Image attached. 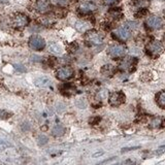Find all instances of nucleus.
Here are the masks:
<instances>
[{
    "mask_svg": "<svg viewBox=\"0 0 165 165\" xmlns=\"http://www.w3.org/2000/svg\"><path fill=\"white\" fill-rule=\"evenodd\" d=\"M34 83H35V85L37 86V87H41V88H46L52 85L51 78L49 77H46V75H43V77H39L37 78H35Z\"/></svg>",
    "mask_w": 165,
    "mask_h": 165,
    "instance_id": "10",
    "label": "nucleus"
},
{
    "mask_svg": "<svg viewBox=\"0 0 165 165\" xmlns=\"http://www.w3.org/2000/svg\"><path fill=\"white\" fill-rule=\"evenodd\" d=\"M146 25L151 29H160L163 25V21L158 15H150L146 19Z\"/></svg>",
    "mask_w": 165,
    "mask_h": 165,
    "instance_id": "6",
    "label": "nucleus"
},
{
    "mask_svg": "<svg viewBox=\"0 0 165 165\" xmlns=\"http://www.w3.org/2000/svg\"><path fill=\"white\" fill-rule=\"evenodd\" d=\"M50 51L54 54H61L62 50L60 48V46H58V43H51L50 44Z\"/></svg>",
    "mask_w": 165,
    "mask_h": 165,
    "instance_id": "18",
    "label": "nucleus"
},
{
    "mask_svg": "<svg viewBox=\"0 0 165 165\" xmlns=\"http://www.w3.org/2000/svg\"><path fill=\"white\" fill-rule=\"evenodd\" d=\"M115 71H116V68L109 64L104 65V66L101 68V73L106 75V77H112V74H115Z\"/></svg>",
    "mask_w": 165,
    "mask_h": 165,
    "instance_id": "15",
    "label": "nucleus"
},
{
    "mask_svg": "<svg viewBox=\"0 0 165 165\" xmlns=\"http://www.w3.org/2000/svg\"><path fill=\"white\" fill-rule=\"evenodd\" d=\"M48 143V138L46 137V136H41L40 138H39V145H44V143Z\"/></svg>",
    "mask_w": 165,
    "mask_h": 165,
    "instance_id": "20",
    "label": "nucleus"
},
{
    "mask_svg": "<svg viewBox=\"0 0 165 165\" xmlns=\"http://www.w3.org/2000/svg\"><path fill=\"white\" fill-rule=\"evenodd\" d=\"M136 63L135 59L133 58H127L125 60H123V61L120 63V68H122V69H130V68L133 67V65H134Z\"/></svg>",
    "mask_w": 165,
    "mask_h": 165,
    "instance_id": "14",
    "label": "nucleus"
},
{
    "mask_svg": "<svg viewBox=\"0 0 165 165\" xmlns=\"http://www.w3.org/2000/svg\"><path fill=\"white\" fill-rule=\"evenodd\" d=\"M15 67H17V69H18V70H21V71H24V70H25V69H23V68H24V67L21 66V65H17V66H15Z\"/></svg>",
    "mask_w": 165,
    "mask_h": 165,
    "instance_id": "22",
    "label": "nucleus"
},
{
    "mask_svg": "<svg viewBox=\"0 0 165 165\" xmlns=\"http://www.w3.org/2000/svg\"><path fill=\"white\" fill-rule=\"evenodd\" d=\"M34 9H35L39 12H46L50 9V4L46 1H43V0H38L37 2L34 5Z\"/></svg>",
    "mask_w": 165,
    "mask_h": 165,
    "instance_id": "13",
    "label": "nucleus"
},
{
    "mask_svg": "<svg viewBox=\"0 0 165 165\" xmlns=\"http://www.w3.org/2000/svg\"><path fill=\"white\" fill-rule=\"evenodd\" d=\"M114 34L121 40H127L130 37V35H131V30L129 28H127L126 26H122V27L116 29Z\"/></svg>",
    "mask_w": 165,
    "mask_h": 165,
    "instance_id": "9",
    "label": "nucleus"
},
{
    "mask_svg": "<svg viewBox=\"0 0 165 165\" xmlns=\"http://www.w3.org/2000/svg\"><path fill=\"white\" fill-rule=\"evenodd\" d=\"M125 101V95L123 92H114L109 95V104L112 106H118Z\"/></svg>",
    "mask_w": 165,
    "mask_h": 165,
    "instance_id": "8",
    "label": "nucleus"
},
{
    "mask_svg": "<svg viewBox=\"0 0 165 165\" xmlns=\"http://www.w3.org/2000/svg\"><path fill=\"white\" fill-rule=\"evenodd\" d=\"M29 24V19L27 15L23 14H15L12 19V27L20 29V28H24Z\"/></svg>",
    "mask_w": 165,
    "mask_h": 165,
    "instance_id": "1",
    "label": "nucleus"
},
{
    "mask_svg": "<svg viewBox=\"0 0 165 165\" xmlns=\"http://www.w3.org/2000/svg\"><path fill=\"white\" fill-rule=\"evenodd\" d=\"M96 5L92 3V2H83L80 5V10L84 14H88V12H92L94 10H96Z\"/></svg>",
    "mask_w": 165,
    "mask_h": 165,
    "instance_id": "12",
    "label": "nucleus"
},
{
    "mask_svg": "<svg viewBox=\"0 0 165 165\" xmlns=\"http://www.w3.org/2000/svg\"><path fill=\"white\" fill-rule=\"evenodd\" d=\"M156 100L158 105L161 107V108H164L165 107V92L164 91H161V92L158 93V95L156 96Z\"/></svg>",
    "mask_w": 165,
    "mask_h": 165,
    "instance_id": "16",
    "label": "nucleus"
},
{
    "mask_svg": "<svg viewBox=\"0 0 165 165\" xmlns=\"http://www.w3.org/2000/svg\"><path fill=\"white\" fill-rule=\"evenodd\" d=\"M103 1L105 4H114V3H116L118 0H103Z\"/></svg>",
    "mask_w": 165,
    "mask_h": 165,
    "instance_id": "21",
    "label": "nucleus"
},
{
    "mask_svg": "<svg viewBox=\"0 0 165 165\" xmlns=\"http://www.w3.org/2000/svg\"><path fill=\"white\" fill-rule=\"evenodd\" d=\"M127 50L122 44H112L108 49V54L114 58H119V57H123L126 54Z\"/></svg>",
    "mask_w": 165,
    "mask_h": 165,
    "instance_id": "2",
    "label": "nucleus"
},
{
    "mask_svg": "<svg viewBox=\"0 0 165 165\" xmlns=\"http://www.w3.org/2000/svg\"><path fill=\"white\" fill-rule=\"evenodd\" d=\"M65 132V128L62 127L61 125H57V126L54 127V129L52 130V133H53V135L55 136H61L63 135Z\"/></svg>",
    "mask_w": 165,
    "mask_h": 165,
    "instance_id": "17",
    "label": "nucleus"
},
{
    "mask_svg": "<svg viewBox=\"0 0 165 165\" xmlns=\"http://www.w3.org/2000/svg\"><path fill=\"white\" fill-rule=\"evenodd\" d=\"M162 50H163V46L158 40H152L146 46V51L151 55H159L162 52Z\"/></svg>",
    "mask_w": 165,
    "mask_h": 165,
    "instance_id": "7",
    "label": "nucleus"
},
{
    "mask_svg": "<svg viewBox=\"0 0 165 165\" xmlns=\"http://www.w3.org/2000/svg\"><path fill=\"white\" fill-rule=\"evenodd\" d=\"M86 40L90 44H93V46H99V44L103 43V36L98 32H96V31H90L86 35Z\"/></svg>",
    "mask_w": 165,
    "mask_h": 165,
    "instance_id": "3",
    "label": "nucleus"
},
{
    "mask_svg": "<svg viewBox=\"0 0 165 165\" xmlns=\"http://www.w3.org/2000/svg\"><path fill=\"white\" fill-rule=\"evenodd\" d=\"M135 5L138 7H140V9H143V7H146L148 6L149 4H150V1L149 0H135Z\"/></svg>",
    "mask_w": 165,
    "mask_h": 165,
    "instance_id": "19",
    "label": "nucleus"
},
{
    "mask_svg": "<svg viewBox=\"0 0 165 165\" xmlns=\"http://www.w3.org/2000/svg\"><path fill=\"white\" fill-rule=\"evenodd\" d=\"M74 27H75V29L77 31H80V32H86V31L91 28V24H90V22H88V21L80 20L75 23Z\"/></svg>",
    "mask_w": 165,
    "mask_h": 165,
    "instance_id": "11",
    "label": "nucleus"
},
{
    "mask_svg": "<svg viewBox=\"0 0 165 165\" xmlns=\"http://www.w3.org/2000/svg\"><path fill=\"white\" fill-rule=\"evenodd\" d=\"M74 74V71L71 67H62L58 69L56 75L60 81H67L69 78H71Z\"/></svg>",
    "mask_w": 165,
    "mask_h": 165,
    "instance_id": "5",
    "label": "nucleus"
},
{
    "mask_svg": "<svg viewBox=\"0 0 165 165\" xmlns=\"http://www.w3.org/2000/svg\"><path fill=\"white\" fill-rule=\"evenodd\" d=\"M29 46L31 49L39 51V50H43L46 46V41L43 37L38 35H33L31 36L29 39Z\"/></svg>",
    "mask_w": 165,
    "mask_h": 165,
    "instance_id": "4",
    "label": "nucleus"
}]
</instances>
